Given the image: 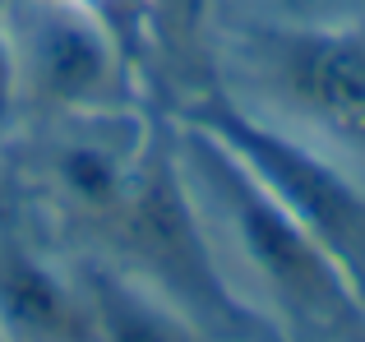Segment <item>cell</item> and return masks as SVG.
<instances>
[{"label": "cell", "mask_w": 365, "mask_h": 342, "mask_svg": "<svg viewBox=\"0 0 365 342\" xmlns=\"http://www.w3.org/2000/svg\"><path fill=\"white\" fill-rule=\"evenodd\" d=\"M190 157L199 176L213 180L217 204L232 222L241 250L259 269L287 315L314 338L329 342H365V306L342 278V269L310 241L301 222L282 208V199L250 171L232 148L208 130L190 135Z\"/></svg>", "instance_id": "1"}, {"label": "cell", "mask_w": 365, "mask_h": 342, "mask_svg": "<svg viewBox=\"0 0 365 342\" xmlns=\"http://www.w3.org/2000/svg\"><path fill=\"white\" fill-rule=\"evenodd\" d=\"M199 125L217 135L241 162L282 199V208L310 232V241L342 269L351 291L365 306V195L347 185L333 167L296 148L292 139L245 120L227 102H208Z\"/></svg>", "instance_id": "2"}, {"label": "cell", "mask_w": 365, "mask_h": 342, "mask_svg": "<svg viewBox=\"0 0 365 342\" xmlns=\"http://www.w3.org/2000/svg\"><path fill=\"white\" fill-rule=\"evenodd\" d=\"M264 70L301 116L338 139L365 144V37L351 33H273Z\"/></svg>", "instance_id": "3"}, {"label": "cell", "mask_w": 365, "mask_h": 342, "mask_svg": "<svg viewBox=\"0 0 365 342\" xmlns=\"http://www.w3.org/2000/svg\"><path fill=\"white\" fill-rule=\"evenodd\" d=\"M42 37H46V51H42L46 79H51L56 88H70V93L88 88V74L102 65V51H98L88 28L65 19V14H56V19H46Z\"/></svg>", "instance_id": "4"}, {"label": "cell", "mask_w": 365, "mask_h": 342, "mask_svg": "<svg viewBox=\"0 0 365 342\" xmlns=\"http://www.w3.org/2000/svg\"><path fill=\"white\" fill-rule=\"evenodd\" d=\"M98 296H102V324H107L111 342H162L153 319L143 310H134V301H125V291L98 287Z\"/></svg>", "instance_id": "5"}]
</instances>
